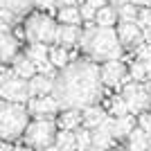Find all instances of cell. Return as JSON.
Listing matches in <instances>:
<instances>
[{"label":"cell","instance_id":"6da1fadb","mask_svg":"<svg viewBox=\"0 0 151 151\" xmlns=\"http://www.w3.org/2000/svg\"><path fill=\"white\" fill-rule=\"evenodd\" d=\"M101 77L99 65L90 59H72L54 75L52 81V97L57 101L59 111L75 108L83 111L86 106H93L101 99Z\"/></svg>","mask_w":151,"mask_h":151},{"label":"cell","instance_id":"7a4b0ae2","mask_svg":"<svg viewBox=\"0 0 151 151\" xmlns=\"http://www.w3.org/2000/svg\"><path fill=\"white\" fill-rule=\"evenodd\" d=\"M79 45H81L86 59L95 63L120 59L122 50H124L117 34H115V27H99L95 23L86 25V29L81 32V38H79Z\"/></svg>","mask_w":151,"mask_h":151},{"label":"cell","instance_id":"3957f363","mask_svg":"<svg viewBox=\"0 0 151 151\" xmlns=\"http://www.w3.org/2000/svg\"><path fill=\"white\" fill-rule=\"evenodd\" d=\"M27 124H29V113L23 104L0 99V140L2 142L18 140Z\"/></svg>","mask_w":151,"mask_h":151},{"label":"cell","instance_id":"277c9868","mask_svg":"<svg viewBox=\"0 0 151 151\" xmlns=\"http://www.w3.org/2000/svg\"><path fill=\"white\" fill-rule=\"evenodd\" d=\"M54 34H57V18H52L45 12H34L27 14L25 20V36L29 43H54Z\"/></svg>","mask_w":151,"mask_h":151},{"label":"cell","instance_id":"5b68a950","mask_svg":"<svg viewBox=\"0 0 151 151\" xmlns=\"http://www.w3.org/2000/svg\"><path fill=\"white\" fill-rule=\"evenodd\" d=\"M57 122L54 117H36L34 122L25 126L23 131V138H25V145L34 151H43L45 147H50L54 142V135H57Z\"/></svg>","mask_w":151,"mask_h":151},{"label":"cell","instance_id":"8992f818","mask_svg":"<svg viewBox=\"0 0 151 151\" xmlns=\"http://www.w3.org/2000/svg\"><path fill=\"white\" fill-rule=\"evenodd\" d=\"M0 99L25 104V101L29 99L27 79H20L18 75H14V70H5V72L0 75Z\"/></svg>","mask_w":151,"mask_h":151},{"label":"cell","instance_id":"52a82bcc","mask_svg":"<svg viewBox=\"0 0 151 151\" xmlns=\"http://www.w3.org/2000/svg\"><path fill=\"white\" fill-rule=\"evenodd\" d=\"M122 99L126 101V108L131 115H138L142 111L151 108V99H149V86L147 81H129L122 88Z\"/></svg>","mask_w":151,"mask_h":151},{"label":"cell","instance_id":"ba28073f","mask_svg":"<svg viewBox=\"0 0 151 151\" xmlns=\"http://www.w3.org/2000/svg\"><path fill=\"white\" fill-rule=\"evenodd\" d=\"M99 77L104 86H124V83L131 81V77L126 72L124 63L120 59H111V61H104L99 65Z\"/></svg>","mask_w":151,"mask_h":151},{"label":"cell","instance_id":"9c48e42d","mask_svg":"<svg viewBox=\"0 0 151 151\" xmlns=\"http://www.w3.org/2000/svg\"><path fill=\"white\" fill-rule=\"evenodd\" d=\"M27 113L34 117H54L59 113V106L52 95H38L27 99Z\"/></svg>","mask_w":151,"mask_h":151},{"label":"cell","instance_id":"30bf717a","mask_svg":"<svg viewBox=\"0 0 151 151\" xmlns=\"http://www.w3.org/2000/svg\"><path fill=\"white\" fill-rule=\"evenodd\" d=\"M113 135H111V117L101 122L99 126L90 129V151H108L113 149Z\"/></svg>","mask_w":151,"mask_h":151},{"label":"cell","instance_id":"8fae6325","mask_svg":"<svg viewBox=\"0 0 151 151\" xmlns=\"http://www.w3.org/2000/svg\"><path fill=\"white\" fill-rule=\"evenodd\" d=\"M115 34L120 38L122 47H135L138 43H142V29H140L135 23H124V20H120L117 27H115Z\"/></svg>","mask_w":151,"mask_h":151},{"label":"cell","instance_id":"7c38bea8","mask_svg":"<svg viewBox=\"0 0 151 151\" xmlns=\"http://www.w3.org/2000/svg\"><path fill=\"white\" fill-rule=\"evenodd\" d=\"M79 38H81V27H79V25H63V23H57L54 45H61V47H75V45H79Z\"/></svg>","mask_w":151,"mask_h":151},{"label":"cell","instance_id":"4fadbf2b","mask_svg":"<svg viewBox=\"0 0 151 151\" xmlns=\"http://www.w3.org/2000/svg\"><path fill=\"white\" fill-rule=\"evenodd\" d=\"M20 52V43L12 32H0V65L12 63L14 57Z\"/></svg>","mask_w":151,"mask_h":151},{"label":"cell","instance_id":"5bb4252c","mask_svg":"<svg viewBox=\"0 0 151 151\" xmlns=\"http://www.w3.org/2000/svg\"><path fill=\"white\" fill-rule=\"evenodd\" d=\"M133 126H135V117L131 113L122 115V117H111V135H113V140H126L129 133L133 131Z\"/></svg>","mask_w":151,"mask_h":151},{"label":"cell","instance_id":"9a60e30c","mask_svg":"<svg viewBox=\"0 0 151 151\" xmlns=\"http://www.w3.org/2000/svg\"><path fill=\"white\" fill-rule=\"evenodd\" d=\"M52 81H54V77H50V75H41V72H36L34 77H29V79H27L29 97L50 95V93H52Z\"/></svg>","mask_w":151,"mask_h":151},{"label":"cell","instance_id":"2e32d148","mask_svg":"<svg viewBox=\"0 0 151 151\" xmlns=\"http://www.w3.org/2000/svg\"><path fill=\"white\" fill-rule=\"evenodd\" d=\"M0 9L7 14H12L16 18L27 16L34 9V0H0Z\"/></svg>","mask_w":151,"mask_h":151},{"label":"cell","instance_id":"e0dca14e","mask_svg":"<svg viewBox=\"0 0 151 151\" xmlns=\"http://www.w3.org/2000/svg\"><path fill=\"white\" fill-rule=\"evenodd\" d=\"M106 117H108L106 111H104V108H99L97 104L86 106V108L81 111V126H86V129H95V126H99Z\"/></svg>","mask_w":151,"mask_h":151},{"label":"cell","instance_id":"ac0fdd59","mask_svg":"<svg viewBox=\"0 0 151 151\" xmlns=\"http://www.w3.org/2000/svg\"><path fill=\"white\" fill-rule=\"evenodd\" d=\"M14 75H18L20 79H29V77L36 75V65H34V61L32 59H27V54H16L14 57Z\"/></svg>","mask_w":151,"mask_h":151},{"label":"cell","instance_id":"d6986e66","mask_svg":"<svg viewBox=\"0 0 151 151\" xmlns=\"http://www.w3.org/2000/svg\"><path fill=\"white\" fill-rule=\"evenodd\" d=\"M93 23L99 25V27H115L117 25V12H115L111 5H104V7H99V9L95 12Z\"/></svg>","mask_w":151,"mask_h":151},{"label":"cell","instance_id":"ffe728a7","mask_svg":"<svg viewBox=\"0 0 151 151\" xmlns=\"http://www.w3.org/2000/svg\"><path fill=\"white\" fill-rule=\"evenodd\" d=\"M57 126H61V129H65V131H75L77 126H81V111H75V108L61 111Z\"/></svg>","mask_w":151,"mask_h":151},{"label":"cell","instance_id":"44dd1931","mask_svg":"<svg viewBox=\"0 0 151 151\" xmlns=\"http://www.w3.org/2000/svg\"><path fill=\"white\" fill-rule=\"evenodd\" d=\"M57 23H63V25H81L83 20H81V16H79V7H77V5L59 7Z\"/></svg>","mask_w":151,"mask_h":151},{"label":"cell","instance_id":"7402d4cb","mask_svg":"<svg viewBox=\"0 0 151 151\" xmlns=\"http://www.w3.org/2000/svg\"><path fill=\"white\" fill-rule=\"evenodd\" d=\"M147 138H149V133L147 131H142L138 124L133 126V131L129 133V147L126 149L129 151H147Z\"/></svg>","mask_w":151,"mask_h":151},{"label":"cell","instance_id":"603a6c76","mask_svg":"<svg viewBox=\"0 0 151 151\" xmlns=\"http://www.w3.org/2000/svg\"><path fill=\"white\" fill-rule=\"evenodd\" d=\"M47 59H50V63L54 68H63L65 63L72 61V54H68V47L54 45V47H50V52H47Z\"/></svg>","mask_w":151,"mask_h":151},{"label":"cell","instance_id":"cb8c5ba5","mask_svg":"<svg viewBox=\"0 0 151 151\" xmlns=\"http://www.w3.org/2000/svg\"><path fill=\"white\" fill-rule=\"evenodd\" d=\"M54 145H57L61 151H75V131H65V129L57 131Z\"/></svg>","mask_w":151,"mask_h":151},{"label":"cell","instance_id":"d4e9b609","mask_svg":"<svg viewBox=\"0 0 151 151\" xmlns=\"http://www.w3.org/2000/svg\"><path fill=\"white\" fill-rule=\"evenodd\" d=\"M47 52H50V45H45V43H29V47H27V59H32L34 61V65L41 61H45L47 59Z\"/></svg>","mask_w":151,"mask_h":151},{"label":"cell","instance_id":"484cf974","mask_svg":"<svg viewBox=\"0 0 151 151\" xmlns=\"http://www.w3.org/2000/svg\"><path fill=\"white\" fill-rule=\"evenodd\" d=\"M75 151H90V129L86 126L75 129Z\"/></svg>","mask_w":151,"mask_h":151},{"label":"cell","instance_id":"4316f807","mask_svg":"<svg viewBox=\"0 0 151 151\" xmlns=\"http://www.w3.org/2000/svg\"><path fill=\"white\" fill-rule=\"evenodd\" d=\"M115 12H117V20H124V23H135V16H138V7H135V5L124 2V5L117 7Z\"/></svg>","mask_w":151,"mask_h":151},{"label":"cell","instance_id":"83f0119b","mask_svg":"<svg viewBox=\"0 0 151 151\" xmlns=\"http://www.w3.org/2000/svg\"><path fill=\"white\" fill-rule=\"evenodd\" d=\"M111 115L113 117H122V115L129 113V108H126V101L122 99V95H117V97H113V101H111Z\"/></svg>","mask_w":151,"mask_h":151},{"label":"cell","instance_id":"f1b7e54d","mask_svg":"<svg viewBox=\"0 0 151 151\" xmlns=\"http://www.w3.org/2000/svg\"><path fill=\"white\" fill-rule=\"evenodd\" d=\"M129 77H131V81H145V79H147L145 63H142V61L131 63V68H129Z\"/></svg>","mask_w":151,"mask_h":151},{"label":"cell","instance_id":"f546056e","mask_svg":"<svg viewBox=\"0 0 151 151\" xmlns=\"http://www.w3.org/2000/svg\"><path fill=\"white\" fill-rule=\"evenodd\" d=\"M135 25L142 27L151 25V7H138V16H135Z\"/></svg>","mask_w":151,"mask_h":151},{"label":"cell","instance_id":"4dcf8cb0","mask_svg":"<svg viewBox=\"0 0 151 151\" xmlns=\"http://www.w3.org/2000/svg\"><path fill=\"white\" fill-rule=\"evenodd\" d=\"M135 124H138L142 131L151 133V113H149V111H142V113H138V117H135Z\"/></svg>","mask_w":151,"mask_h":151},{"label":"cell","instance_id":"1f68e13d","mask_svg":"<svg viewBox=\"0 0 151 151\" xmlns=\"http://www.w3.org/2000/svg\"><path fill=\"white\" fill-rule=\"evenodd\" d=\"M95 7H90L88 2H81V7H79V16H81V20H86V23H93L95 20Z\"/></svg>","mask_w":151,"mask_h":151},{"label":"cell","instance_id":"d6a6232c","mask_svg":"<svg viewBox=\"0 0 151 151\" xmlns=\"http://www.w3.org/2000/svg\"><path fill=\"white\" fill-rule=\"evenodd\" d=\"M138 47V61H147V59H151V43L149 41H142V43H138L135 45Z\"/></svg>","mask_w":151,"mask_h":151},{"label":"cell","instance_id":"836d02e7","mask_svg":"<svg viewBox=\"0 0 151 151\" xmlns=\"http://www.w3.org/2000/svg\"><path fill=\"white\" fill-rule=\"evenodd\" d=\"M34 7H41V9H54V0H34Z\"/></svg>","mask_w":151,"mask_h":151},{"label":"cell","instance_id":"e575fe53","mask_svg":"<svg viewBox=\"0 0 151 151\" xmlns=\"http://www.w3.org/2000/svg\"><path fill=\"white\" fill-rule=\"evenodd\" d=\"M70 5H79V0H54V7H70Z\"/></svg>","mask_w":151,"mask_h":151},{"label":"cell","instance_id":"d590c367","mask_svg":"<svg viewBox=\"0 0 151 151\" xmlns=\"http://www.w3.org/2000/svg\"><path fill=\"white\" fill-rule=\"evenodd\" d=\"M83 2H88L90 7H95V9H99V7L108 5V0H83Z\"/></svg>","mask_w":151,"mask_h":151},{"label":"cell","instance_id":"8d00e7d4","mask_svg":"<svg viewBox=\"0 0 151 151\" xmlns=\"http://www.w3.org/2000/svg\"><path fill=\"white\" fill-rule=\"evenodd\" d=\"M142 41H151V25L142 27Z\"/></svg>","mask_w":151,"mask_h":151},{"label":"cell","instance_id":"74e56055","mask_svg":"<svg viewBox=\"0 0 151 151\" xmlns=\"http://www.w3.org/2000/svg\"><path fill=\"white\" fill-rule=\"evenodd\" d=\"M124 2H129V0H108V5L113 7V9H117V7H122Z\"/></svg>","mask_w":151,"mask_h":151},{"label":"cell","instance_id":"f35d334b","mask_svg":"<svg viewBox=\"0 0 151 151\" xmlns=\"http://www.w3.org/2000/svg\"><path fill=\"white\" fill-rule=\"evenodd\" d=\"M129 2L135 7H149V0H129Z\"/></svg>","mask_w":151,"mask_h":151},{"label":"cell","instance_id":"ab89813d","mask_svg":"<svg viewBox=\"0 0 151 151\" xmlns=\"http://www.w3.org/2000/svg\"><path fill=\"white\" fill-rule=\"evenodd\" d=\"M0 151H16V149H14L12 145H7V142H2V140H0Z\"/></svg>","mask_w":151,"mask_h":151},{"label":"cell","instance_id":"60d3db41","mask_svg":"<svg viewBox=\"0 0 151 151\" xmlns=\"http://www.w3.org/2000/svg\"><path fill=\"white\" fill-rule=\"evenodd\" d=\"M43 151H61V149H59V147H57V145H54V142H52V145H50V147H45V149H43Z\"/></svg>","mask_w":151,"mask_h":151},{"label":"cell","instance_id":"b9f144b4","mask_svg":"<svg viewBox=\"0 0 151 151\" xmlns=\"http://www.w3.org/2000/svg\"><path fill=\"white\" fill-rule=\"evenodd\" d=\"M142 63H145V70H147V72H151V59H147V61H142Z\"/></svg>","mask_w":151,"mask_h":151},{"label":"cell","instance_id":"7bdbcfd3","mask_svg":"<svg viewBox=\"0 0 151 151\" xmlns=\"http://www.w3.org/2000/svg\"><path fill=\"white\" fill-rule=\"evenodd\" d=\"M108 151H129V149H122V147H117V149H108Z\"/></svg>","mask_w":151,"mask_h":151},{"label":"cell","instance_id":"ee69618b","mask_svg":"<svg viewBox=\"0 0 151 151\" xmlns=\"http://www.w3.org/2000/svg\"><path fill=\"white\" fill-rule=\"evenodd\" d=\"M147 86H149V99H151V83H147Z\"/></svg>","mask_w":151,"mask_h":151}]
</instances>
